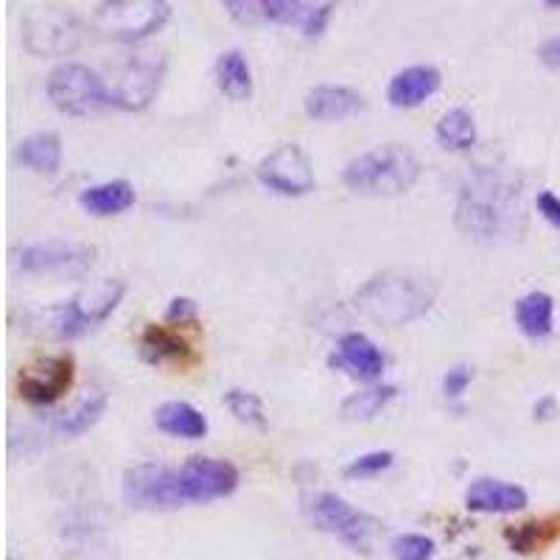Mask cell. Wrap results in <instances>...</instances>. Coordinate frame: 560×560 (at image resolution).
I'll list each match as a JSON object with an SVG mask.
<instances>
[{"instance_id":"cell-1","label":"cell","mask_w":560,"mask_h":560,"mask_svg":"<svg viewBox=\"0 0 560 560\" xmlns=\"http://www.w3.org/2000/svg\"><path fill=\"white\" fill-rule=\"evenodd\" d=\"M454 224L463 236L485 244L518 233L524 224V208L516 179L493 166H479L459 188Z\"/></svg>"},{"instance_id":"cell-2","label":"cell","mask_w":560,"mask_h":560,"mask_svg":"<svg viewBox=\"0 0 560 560\" xmlns=\"http://www.w3.org/2000/svg\"><path fill=\"white\" fill-rule=\"evenodd\" d=\"M438 300V287L412 272H382L359 287L353 306L359 314L384 328H401L427 317Z\"/></svg>"},{"instance_id":"cell-3","label":"cell","mask_w":560,"mask_h":560,"mask_svg":"<svg viewBox=\"0 0 560 560\" xmlns=\"http://www.w3.org/2000/svg\"><path fill=\"white\" fill-rule=\"evenodd\" d=\"M420 172L423 163L412 149L404 143H387L350 160L342 172V183L364 197H398L418 183Z\"/></svg>"},{"instance_id":"cell-4","label":"cell","mask_w":560,"mask_h":560,"mask_svg":"<svg viewBox=\"0 0 560 560\" xmlns=\"http://www.w3.org/2000/svg\"><path fill=\"white\" fill-rule=\"evenodd\" d=\"M127 294V283L124 280H102L96 287L84 289L70 303H62L57 308H48L45 319H48V331L57 337H82L88 328L104 323L109 314L118 308L121 298Z\"/></svg>"},{"instance_id":"cell-5","label":"cell","mask_w":560,"mask_h":560,"mask_svg":"<svg viewBox=\"0 0 560 560\" xmlns=\"http://www.w3.org/2000/svg\"><path fill=\"white\" fill-rule=\"evenodd\" d=\"M88 37L82 20L70 9L39 7L23 18V45L34 57H68Z\"/></svg>"},{"instance_id":"cell-6","label":"cell","mask_w":560,"mask_h":560,"mask_svg":"<svg viewBox=\"0 0 560 560\" xmlns=\"http://www.w3.org/2000/svg\"><path fill=\"white\" fill-rule=\"evenodd\" d=\"M168 18H172V3L166 0H107L96 7L93 26L109 39L138 43L149 34H158Z\"/></svg>"},{"instance_id":"cell-7","label":"cell","mask_w":560,"mask_h":560,"mask_svg":"<svg viewBox=\"0 0 560 560\" xmlns=\"http://www.w3.org/2000/svg\"><path fill=\"white\" fill-rule=\"evenodd\" d=\"M242 477L238 468L228 459L191 457L179 468H172V485L177 508L185 504H208L217 499H228L238 488Z\"/></svg>"},{"instance_id":"cell-8","label":"cell","mask_w":560,"mask_h":560,"mask_svg":"<svg viewBox=\"0 0 560 560\" xmlns=\"http://www.w3.org/2000/svg\"><path fill=\"white\" fill-rule=\"evenodd\" d=\"M306 513L312 524L323 533L337 535L339 541L348 544L357 552H370V544L382 533V522L370 513H362L353 504L345 502L337 493H317L306 504Z\"/></svg>"},{"instance_id":"cell-9","label":"cell","mask_w":560,"mask_h":560,"mask_svg":"<svg viewBox=\"0 0 560 560\" xmlns=\"http://www.w3.org/2000/svg\"><path fill=\"white\" fill-rule=\"evenodd\" d=\"M48 98L54 107L65 115H93L98 109L109 107V90L104 88L102 77L88 65L65 62L51 70L48 77Z\"/></svg>"},{"instance_id":"cell-10","label":"cell","mask_w":560,"mask_h":560,"mask_svg":"<svg viewBox=\"0 0 560 560\" xmlns=\"http://www.w3.org/2000/svg\"><path fill=\"white\" fill-rule=\"evenodd\" d=\"M96 264V247L77 242H62V238H51V242L26 244L14 253V267L20 272L28 275H82Z\"/></svg>"},{"instance_id":"cell-11","label":"cell","mask_w":560,"mask_h":560,"mask_svg":"<svg viewBox=\"0 0 560 560\" xmlns=\"http://www.w3.org/2000/svg\"><path fill=\"white\" fill-rule=\"evenodd\" d=\"M258 183L280 197H306L314 191L312 160L298 143H283L258 163Z\"/></svg>"},{"instance_id":"cell-12","label":"cell","mask_w":560,"mask_h":560,"mask_svg":"<svg viewBox=\"0 0 560 560\" xmlns=\"http://www.w3.org/2000/svg\"><path fill=\"white\" fill-rule=\"evenodd\" d=\"M163 73H166V59H158L152 54L129 59L109 88V107L127 109V113L147 109L158 96Z\"/></svg>"},{"instance_id":"cell-13","label":"cell","mask_w":560,"mask_h":560,"mask_svg":"<svg viewBox=\"0 0 560 560\" xmlns=\"http://www.w3.org/2000/svg\"><path fill=\"white\" fill-rule=\"evenodd\" d=\"M73 384V359L68 353L59 357H43L37 362L26 364L20 370L18 389L28 404L37 407H48V404L59 401Z\"/></svg>"},{"instance_id":"cell-14","label":"cell","mask_w":560,"mask_h":560,"mask_svg":"<svg viewBox=\"0 0 560 560\" xmlns=\"http://www.w3.org/2000/svg\"><path fill=\"white\" fill-rule=\"evenodd\" d=\"M527 490L504 479H474L465 490V508L471 513H518L527 508Z\"/></svg>"},{"instance_id":"cell-15","label":"cell","mask_w":560,"mask_h":560,"mask_svg":"<svg viewBox=\"0 0 560 560\" xmlns=\"http://www.w3.org/2000/svg\"><path fill=\"white\" fill-rule=\"evenodd\" d=\"M440 84H443V77L434 65H412V68H404L401 73H395L387 88V102L395 109L420 107L438 93Z\"/></svg>"},{"instance_id":"cell-16","label":"cell","mask_w":560,"mask_h":560,"mask_svg":"<svg viewBox=\"0 0 560 560\" xmlns=\"http://www.w3.org/2000/svg\"><path fill=\"white\" fill-rule=\"evenodd\" d=\"M337 368H348L350 373L362 382H376L384 373V357L376 342L359 331H350L339 339L337 357L331 359Z\"/></svg>"},{"instance_id":"cell-17","label":"cell","mask_w":560,"mask_h":560,"mask_svg":"<svg viewBox=\"0 0 560 560\" xmlns=\"http://www.w3.org/2000/svg\"><path fill=\"white\" fill-rule=\"evenodd\" d=\"M364 109V98L357 90L342 88V84H319L308 90L306 115L314 121H342Z\"/></svg>"},{"instance_id":"cell-18","label":"cell","mask_w":560,"mask_h":560,"mask_svg":"<svg viewBox=\"0 0 560 560\" xmlns=\"http://www.w3.org/2000/svg\"><path fill=\"white\" fill-rule=\"evenodd\" d=\"M154 427L172 438L202 440L208 434V418L188 401H166L154 412Z\"/></svg>"},{"instance_id":"cell-19","label":"cell","mask_w":560,"mask_h":560,"mask_svg":"<svg viewBox=\"0 0 560 560\" xmlns=\"http://www.w3.org/2000/svg\"><path fill=\"white\" fill-rule=\"evenodd\" d=\"M18 163L28 172L54 174L62 163V138L57 132H34L18 143Z\"/></svg>"},{"instance_id":"cell-20","label":"cell","mask_w":560,"mask_h":560,"mask_svg":"<svg viewBox=\"0 0 560 560\" xmlns=\"http://www.w3.org/2000/svg\"><path fill=\"white\" fill-rule=\"evenodd\" d=\"M79 205L90 217H118L135 205V188L127 179L93 185V188L79 194Z\"/></svg>"},{"instance_id":"cell-21","label":"cell","mask_w":560,"mask_h":560,"mask_svg":"<svg viewBox=\"0 0 560 560\" xmlns=\"http://www.w3.org/2000/svg\"><path fill=\"white\" fill-rule=\"evenodd\" d=\"M140 357L147 362H191L194 350L179 334L168 331L163 325H147L140 334Z\"/></svg>"},{"instance_id":"cell-22","label":"cell","mask_w":560,"mask_h":560,"mask_svg":"<svg viewBox=\"0 0 560 560\" xmlns=\"http://www.w3.org/2000/svg\"><path fill=\"white\" fill-rule=\"evenodd\" d=\"M213 70H217V84L224 96L233 98V102H247L253 96V70H249L247 57L238 48L224 51Z\"/></svg>"},{"instance_id":"cell-23","label":"cell","mask_w":560,"mask_h":560,"mask_svg":"<svg viewBox=\"0 0 560 560\" xmlns=\"http://www.w3.org/2000/svg\"><path fill=\"white\" fill-rule=\"evenodd\" d=\"M516 325L529 339L549 337L555 325V300L547 292L524 294L516 303Z\"/></svg>"},{"instance_id":"cell-24","label":"cell","mask_w":560,"mask_h":560,"mask_svg":"<svg viewBox=\"0 0 560 560\" xmlns=\"http://www.w3.org/2000/svg\"><path fill=\"white\" fill-rule=\"evenodd\" d=\"M104 409H107V395L102 389H96V393L84 395L77 407L59 415L51 423V429L57 434H62V438H79V434L90 432V429L96 427L98 420H102Z\"/></svg>"},{"instance_id":"cell-25","label":"cell","mask_w":560,"mask_h":560,"mask_svg":"<svg viewBox=\"0 0 560 560\" xmlns=\"http://www.w3.org/2000/svg\"><path fill=\"white\" fill-rule=\"evenodd\" d=\"M434 138L448 152H468L477 143V121L465 107H454L438 121Z\"/></svg>"},{"instance_id":"cell-26","label":"cell","mask_w":560,"mask_h":560,"mask_svg":"<svg viewBox=\"0 0 560 560\" xmlns=\"http://www.w3.org/2000/svg\"><path fill=\"white\" fill-rule=\"evenodd\" d=\"M395 395H398V387H393V384L362 389V393H353L350 398H345L339 415H342V420H350V423H368V420L376 418L393 401Z\"/></svg>"},{"instance_id":"cell-27","label":"cell","mask_w":560,"mask_h":560,"mask_svg":"<svg viewBox=\"0 0 560 560\" xmlns=\"http://www.w3.org/2000/svg\"><path fill=\"white\" fill-rule=\"evenodd\" d=\"M224 404H228L230 412L236 415L242 423H249V427H258V429L267 427L264 404L255 393H247V389H230V393H224Z\"/></svg>"},{"instance_id":"cell-28","label":"cell","mask_w":560,"mask_h":560,"mask_svg":"<svg viewBox=\"0 0 560 560\" xmlns=\"http://www.w3.org/2000/svg\"><path fill=\"white\" fill-rule=\"evenodd\" d=\"M314 3H300V0H261V18L280 26H300L306 23Z\"/></svg>"},{"instance_id":"cell-29","label":"cell","mask_w":560,"mask_h":560,"mask_svg":"<svg viewBox=\"0 0 560 560\" xmlns=\"http://www.w3.org/2000/svg\"><path fill=\"white\" fill-rule=\"evenodd\" d=\"M552 535L555 533H547V524L527 522V524H518V527H508L504 538L510 541L513 552L529 555V552H535V549L541 547V544H547Z\"/></svg>"},{"instance_id":"cell-30","label":"cell","mask_w":560,"mask_h":560,"mask_svg":"<svg viewBox=\"0 0 560 560\" xmlns=\"http://www.w3.org/2000/svg\"><path fill=\"white\" fill-rule=\"evenodd\" d=\"M389 552L395 560H432L434 558V541L427 535L409 533L398 535L393 544H389Z\"/></svg>"},{"instance_id":"cell-31","label":"cell","mask_w":560,"mask_h":560,"mask_svg":"<svg viewBox=\"0 0 560 560\" xmlns=\"http://www.w3.org/2000/svg\"><path fill=\"white\" fill-rule=\"evenodd\" d=\"M395 454L393 452H368L362 457L350 459L345 465V477L348 479H373L378 477L382 471H387L389 465H393Z\"/></svg>"},{"instance_id":"cell-32","label":"cell","mask_w":560,"mask_h":560,"mask_svg":"<svg viewBox=\"0 0 560 560\" xmlns=\"http://www.w3.org/2000/svg\"><path fill=\"white\" fill-rule=\"evenodd\" d=\"M334 12H337V7H334V3H314L312 12H308L306 23H303V28H300V32L306 34L308 39L323 37L325 28H328V23H331Z\"/></svg>"},{"instance_id":"cell-33","label":"cell","mask_w":560,"mask_h":560,"mask_svg":"<svg viewBox=\"0 0 560 560\" xmlns=\"http://www.w3.org/2000/svg\"><path fill=\"white\" fill-rule=\"evenodd\" d=\"M224 12H230V18L244 23V26H255L261 18V0L255 3V0H224L222 3Z\"/></svg>"},{"instance_id":"cell-34","label":"cell","mask_w":560,"mask_h":560,"mask_svg":"<svg viewBox=\"0 0 560 560\" xmlns=\"http://www.w3.org/2000/svg\"><path fill=\"white\" fill-rule=\"evenodd\" d=\"M471 378H474V370L468 368V364H457V368H452L446 376H443V393H446L448 398H459V395L468 389Z\"/></svg>"},{"instance_id":"cell-35","label":"cell","mask_w":560,"mask_h":560,"mask_svg":"<svg viewBox=\"0 0 560 560\" xmlns=\"http://www.w3.org/2000/svg\"><path fill=\"white\" fill-rule=\"evenodd\" d=\"M199 308L191 298H174L166 308V323L185 325V323H197Z\"/></svg>"},{"instance_id":"cell-36","label":"cell","mask_w":560,"mask_h":560,"mask_svg":"<svg viewBox=\"0 0 560 560\" xmlns=\"http://www.w3.org/2000/svg\"><path fill=\"white\" fill-rule=\"evenodd\" d=\"M535 205H538V213H541L544 219H549V222L558 224V228H560V199L555 197L552 191H541V194H538Z\"/></svg>"},{"instance_id":"cell-37","label":"cell","mask_w":560,"mask_h":560,"mask_svg":"<svg viewBox=\"0 0 560 560\" xmlns=\"http://www.w3.org/2000/svg\"><path fill=\"white\" fill-rule=\"evenodd\" d=\"M538 59H541L549 70H560V37L547 39V43L538 48Z\"/></svg>"},{"instance_id":"cell-38","label":"cell","mask_w":560,"mask_h":560,"mask_svg":"<svg viewBox=\"0 0 560 560\" xmlns=\"http://www.w3.org/2000/svg\"><path fill=\"white\" fill-rule=\"evenodd\" d=\"M555 412H558V401H555L552 395H547V398L535 404V420H549Z\"/></svg>"},{"instance_id":"cell-39","label":"cell","mask_w":560,"mask_h":560,"mask_svg":"<svg viewBox=\"0 0 560 560\" xmlns=\"http://www.w3.org/2000/svg\"><path fill=\"white\" fill-rule=\"evenodd\" d=\"M544 9H560V0H547V3H544Z\"/></svg>"}]
</instances>
